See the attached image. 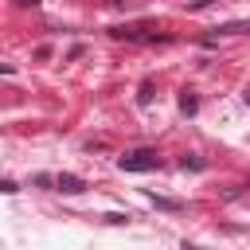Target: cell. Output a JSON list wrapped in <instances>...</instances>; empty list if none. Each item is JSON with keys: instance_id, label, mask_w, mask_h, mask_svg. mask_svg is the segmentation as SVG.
Here are the masks:
<instances>
[{"instance_id": "1", "label": "cell", "mask_w": 250, "mask_h": 250, "mask_svg": "<svg viewBox=\"0 0 250 250\" xmlns=\"http://www.w3.org/2000/svg\"><path fill=\"white\" fill-rule=\"evenodd\" d=\"M117 168L121 172H152V168H160V156L152 148H133V152H125L117 160Z\"/></svg>"}, {"instance_id": "2", "label": "cell", "mask_w": 250, "mask_h": 250, "mask_svg": "<svg viewBox=\"0 0 250 250\" xmlns=\"http://www.w3.org/2000/svg\"><path fill=\"white\" fill-rule=\"evenodd\" d=\"M55 188H59V191H66V195H78V191H86V184H82L78 176H70V172L55 176Z\"/></svg>"}, {"instance_id": "3", "label": "cell", "mask_w": 250, "mask_h": 250, "mask_svg": "<svg viewBox=\"0 0 250 250\" xmlns=\"http://www.w3.org/2000/svg\"><path fill=\"white\" fill-rule=\"evenodd\" d=\"M148 199H152L160 211H180V203H176V199H164V195H156V191H148Z\"/></svg>"}, {"instance_id": "4", "label": "cell", "mask_w": 250, "mask_h": 250, "mask_svg": "<svg viewBox=\"0 0 250 250\" xmlns=\"http://www.w3.org/2000/svg\"><path fill=\"white\" fill-rule=\"evenodd\" d=\"M219 35H238V31H250V23H223V27H215Z\"/></svg>"}, {"instance_id": "5", "label": "cell", "mask_w": 250, "mask_h": 250, "mask_svg": "<svg viewBox=\"0 0 250 250\" xmlns=\"http://www.w3.org/2000/svg\"><path fill=\"white\" fill-rule=\"evenodd\" d=\"M180 168H195V172H203V168H207V164H203V160H199V156H184V160H180Z\"/></svg>"}, {"instance_id": "6", "label": "cell", "mask_w": 250, "mask_h": 250, "mask_svg": "<svg viewBox=\"0 0 250 250\" xmlns=\"http://www.w3.org/2000/svg\"><path fill=\"white\" fill-rule=\"evenodd\" d=\"M180 109H184V113H195V98L184 94V98H180Z\"/></svg>"}, {"instance_id": "7", "label": "cell", "mask_w": 250, "mask_h": 250, "mask_svg": "<svg viewBox=\"0 0 250 250\" xmlns=\"http://www.w3.org/2000/svg\"><path fill=\"white\" fill-rule=\"evenodd\" d=\"M184 250H195V246H184Z\"/></svg>"}, {"instance_id": "8", "label": "cell", "mask_w": 250, "mask_h": 250, "mask_svg": "<svg viewBox=\"0 0 250 250\" xmlns=\"http://www.w3.org/2000/svg\"><path fill=\"white\" fill-rule=\"evenodd\" d=\"M246 105H250V94H246Z\"/></svg>"}]
</instances>
